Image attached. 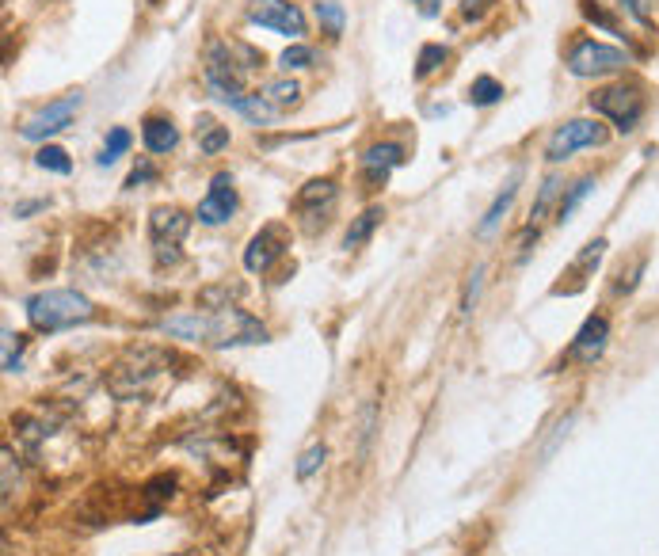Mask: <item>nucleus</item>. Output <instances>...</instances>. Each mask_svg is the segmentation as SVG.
Returning <instances> with one entry per match:
<instances>
[{"label": "nucleus", "instance_id": "f257e3e1", "mask_svg": "<svg viewBox=\"0 0 659 556\" xmlns=\"http://www.w3.org/2000/svg\"><path fill=\"white\" fill-rule=\"evenodd\" d=\"M256 65H263V54H256L252 46L214 39L206 46V65H202L206 92L218 103H229V107L237 111V103L248 96V92H244V80H248V73H252Z\"/></svg>", "mask_w": 659, "mask_h": 556}, {"label": "nucleus", "instance_id": "f03ea898", "mask_svg": "<svg viewBox=\"0 0 659 556\" xmlns=\"http://www.w3.org/2000/svg\"><path fill=\"white\" fill-rule=\"evenodd\" d=\"M172 355L164 347H130L126 355L107 370V389L115 400H138L145 397L153 385L160 381V374L168 370Z\"/></svg>", "mask_w": 659, "mask_h": 556}, {"label": "nucleus", "instance_id": "7ed1b4c3", "mask_svg": "<svg viewBox=\"0 0 659 556\" xmlns=\"http://www.w3.org/2000/svg\"><path fill=\"white\" fill-rule=\"evenodd\" d=\"M96 317V305L77 294V290H42L27 301V320L31 328L50 336V332H65V328H77Z\"/></svg>", "mask_w": 659, "mask_h": 556}, {"label": "nucleus", "instance_id": "20e7f679", "mask_svg": "<svg viewBox=\"0 0 659 556\" xmlns=\"http://www.w3.org/2000/svg\"><path fill=\"white\" fill-rule=\"evenodd\" d=\"M206 343L210 347H244V343H267V328L248 317L237 305L206 309Z\"/></svg>", "mask_w": 659, "mask_h": 556}, {"label": "nucleus", "instance_id": "39448f33", "mask_svg": "<svg viewBox=\"0 0 659 556\" xmlns=\"http://www.w3.org/2000/svg\"><path fill=\"white\" fill-rule=\"evenodd\" d=\"M587 103H591L595 115H606V119L614 122L621 134H633L640 115H644V96H640L637 84H610V88H599Z\"/></svg>", "mask_w": 659, "mask_h": 556}, {"label": "nucleus", "instance_id": "423d86ee", "mask_svg": "<svg viewBox=\"0 0 659 556\" xmlns=\"http://www.w3.org/2000/svg\"><path fill=\"white\" fill-rule=\"evenodd\" d=\"M191 229V214H183L180 206H157L149 214V233L157 244V263H176L180 259V240Z\"/></svg>", "mask_w": 659, "mask_h": 556}, {"label": "nucleus", "instance_id": "0eeeda50", "mask_svg": "<svg viewBox=\"0 0 659 556\" xmlns=\"http://www.w3.org/2000/svg\"><path fill=\"white\" fill-rule=\"evenodd\" d=\"M602 141H606V126H602V122L572 119L553 130V138L545 145V157L553 160V164H560L564 157H572V153H580V149H595Z\"/></svg>", "mask_w": 659, "mask_h": 556}, {"label": "nucleus", "instance_id": "6e6552de", "mask_svg": "<svg viewBox=\"0 0 659 556\" xmlns=\"http://www.w3.org/2000/svg\"><path fill=\"white\" fill-rule=\"evenodd\" d=\"M629 65V54L618 46H606V42L587 39L580 42L572 54H568V69L576 77H606V73H621Z\"/></svg>", "mask_w": 659, "mask_h": 556}, {"label": "nucleus", "instance_id": "1a4fd4ad", "mask_svg": "<svg viewBox=\"0 0 659 556\" xmlns=\"http://www.w3.org/2000/svg\"><path fill=\"white\" fill-rule=\"evenodd\" d=\"M248 20L267 27V31H279L286 39H301L309 31L305 12L290 0H248Z\"/></svg>", "mask_w": 659, "mask_h": 556}, {"label": "nucleus", "instance_id": "9d476101", "mask_svg": "<svg viewBox=\"0 0 659 556\" xmlns=\"http://www.w3.org/2000/svg\"><path fill=\"white\" fill-rule=\"evenodd\" d=\"M80 103H84L80 100V92H69V96H61V100L46 103L42 111H35V115L20 126V138L23 141H46V138H54V134H61L69 122L77 119Z\"/></svg>", "mask_w": 659, "mask_h": 556}, {"label": "nucleus", "instance_id": "9b49d317", "mask_svg": "<svg viewBox=\"0 0 659 556\" xmlns=\"http://www.w3.org/2000/svg\"><path fill=\"white\" fill-rule=\"evenodd\" d=\"M286 248H290V229L279 225V221L263 225L260 233L248 240V248H244V271H252V275L271 271V267L286 256Z\"/></svg>", "mask_w": 659, "mask_h": 556}, {"label": "nucleus", "instance_id": "f8f14e48", "mask_svg": "<svg viewBox=\"0 0 659 556\" xmlns=\"http://www.w3.org/2000/svg\"><path fill=\"white\" fill-rule=\"evenodd\" d=\"M336 195H340L336 179H313V183H305V187L298 191V199H294V214L305 221V229H309V233L317 229V218L324 221L328 214H332Z\"/></svg>", "mask_w": 659, "mask_h": 556}, {"label": "nucleus", "instance_id": "ddd939ff", "mask_svg": "<svg viewBox=\"0 0 659 556\" xmlns=\"http://www.w3.org/2000/svg\"><path fill=\"white\" fill-rule=\"evenodd\" d=\"M233 214H237V187H233V176H229V172H218V176L210 179V191H206V199L199 202L195 218H199L202 225H225Z\"/></svg>", "mask_w": 659, "mask_h": 556}, {"label": "nucleus", "instance_id": "4468645a", "mask_svg": "<svg viewBox=\"0 0 659 556\" xmlns=\"http://www.w3.org/2000/svg\"><path fill=\"white\" fill-rule=\"evenodd\" d=\"M400 164H404V149H400L397 141H378V145H370V149L362 153V176L370 183V191L381 187V183L389 179V172L400 168Z\"/></svg>", "mask_w": 659, "mask_h": 556}, {"label": "nucleus", "instance_id": "2eb2a0df", "mask_svg": "<svg viewBox=\"0 0 659 556\" xmlns=\"http://www.w3.org/2000/svg\"><path fill=\"white\" fill-rule=\"evenodd\" d=\"M606 339H610V320H606V317H591L580 328V336L572 339V347H568V358H572V362H583V366H591V362H595V358H602V351H606Z\"/></svg>", "mask_w": 659, "mask_h": 556}, {"label": "nucleus", "instance_id": "dca6fc26", "mask_svg": "<svg viewBox=\"0 0 659 556\" xmlns=\"http://www.w3.org/2000/svg\"><path fill=\"white\" fill-rule=\"evenodd\" d=\"M141 141H145L149 153H172L180 145V130L168 119H160V115H149L141 122Z\"/></svg>", "mask_w": 659, "mask_h": 556}, {"label": "nucleus", "instance_id": "f3484780", "mask_svg": "<svg viewBox=\"0 0 659 556\" xmlns=\"http://www.w3.org/2000/svg\"><path fill=\"white\" fill-rule=\"evenodd\" d=\"M515 195H519V172H515V176L507 179V187H503L500 195H496V202L488 206V214H484V221H480V225H477V233H480V237H492V233H496V225H500L503 214L511 210V202H515Z\"/></svg>", "mask_w": 659, "mask_h": 556}, {"label": "nucleus", "instance_id": "a211bd4d", "mask_svg": "<svg viewBox=\"0 0 659 556\" xmlns=\"http://www.w3.org/2000/svg\"><path fill=\"white\" fill-rule=\"evenodd\" d=\"M260 96L271 103L275 111H290V107H298V100H301V84H298V80H290V77L267 80Z\"/></svg>", "mask_w": 659, "mask_h": 556}, {"label": "nucleus", "instance_id": "6ab92c4d", "mask_svg": "<svg viewBox=\"0 0 659 556\" xmlns=\"http://www.w3.org/2000/svg\"><path fill=\"white\" fill-rule=\"evenodd\" d=\"M195 138H199V149L206 157H218L221 149H229V126H218L214 119L202 115L199 126H195Z\"/></svg>", "mask_w": 659, "mask_h": 556}, {"label": "nucleus", "instance_id": "aec40b11", "mask_svg": "<svg viewBox=\"0 0 659 556\" xmlns=\"http://www.w3.org/2000/svg\"><path fill=\"white\" fill-rule=\"evenodd\" d=\"M381 218H385V214H381V206H370V210H362L359 218H355V225L347 229V237H343V248L351 252V248L366 244V240H370V233H374V229L381 225Z\"/></svg>", "mask_w": 659, "mask_h": 556}, {"label": "nucleus", "instance_id": "412c9836", "mask_svg": "<svg viewBox=\"0 0 659 556\" xmlns=\"http://www.w3.org/2000/svg\"><path fill=\"white\" fill-rule=\"evenodd\" d=\"M237 111L248 122H256V126H271V122L279 119V111L263 100V96H244V100L237 103Z\"/></svg>", "mask_w": 659, "mask_h": 556}, {"label": "nucleus", "instance_id": "4be33fe9", "mask_svg": "<svg viewBox=\"0 0 659 556\" xmlns=\"http://www.w3.org/2000/svg\"><path fill=\"white\" fill-rule=\"evenodd\" d=\"M560 176H549L545 183H541V191H538V199H534V206H530V229H538V221L549 214V206L557 202V195H560Z\"/></svg>", "mask_w": 659, "mask_h": 556}, {"label": "nucleus", "instance_id": "5701e85b", "mask_svg": "<svg viewBox=\"0 0 659 556\" xmlns=\"http://www.w3.org/2000/svg\"><path fill=\"white\" fill-rule=\"evenodd\" d=\"M35 164H39L42 172H54V176H69L73 172V160L58 145H42L39 153H35Z\"/></svg>", "mask_w": 659, "mask_h": 556}, {"label": "nucleus", "instance_id": "b1692460", "mask_svg": "<svg viewBox=\"0 0 659 556\" xmlns=\"http://www.w3.org/2000/svg\"><path fill=\"white\" fill-rule=\"evenodd\" d=\"M503 100V84L496 77H477L469 84V103L473 107H492Z\"/></svg>", "mask_w": 659, "mask_h": 556}, {"label": "nucleus", "instance_id": "393cba45", "mask_svg": "<svg viewBox=\"0 0 659 556\" xmlns=\"http://www.w3.org/2000/svg\"><path fill=\"white\" fill-rule=\"evenodd\" d=\"M130 130H122V126H115V130H111V134H107V145H103L100 149V157H96V164H100V168H111V164H115V160L122 157V153H126V149H130Z\"/></svg>", "mask_w": 659, "mask_h": 556}, {"label": "nucleus", "instance_id": "a878e982", "mask_svg": "<svg viewBox=\"0 0 659 556\" xmlns=\"http://www.w3.org/2000/svg\"><path fill=\"white\" fill-rule=\"evenodd\" d=\"M446 58H450V54H446L442 42H427V46L420 50V61H416V80H427L435 69H442V61Z\"/></svg>", "mask_w": 659, "mask_h": 556}, {"label": "nucleus", "instance_id": "bb28decb", "mask_svg": "<svg viewBox=\"0 0 659 556\" xmlns=\"http://www.w3.org/2000/svg\"><path fill=\"white\" fill-rule=\"evenodd\" d=\"M591 191H595V179H591V176H583L580 183H576V187H572V191H568V195L560 199V206H557V221H568V218H572V210H576V206H580V202L587 199Z\"/></svg>", "mask_w": 659, "mask_h": 556}, {"label": "nucleus", "instance_id": "cd10ccee", "mask_svg": "<svg viewBox=\"0 0 659 556\" xmlns=\"http://www.w3.org/2000/svg\"><path fill=\"white\" fill-rule=\"evenodd\" d=\"M23 347H27V339L16 336L12 328H4V374H20V358H23Z\"/></svg>", "mask_w": 659, "mask_h": 556}, {"label": "nucleus", "instance_id": "c85d7f7f", "mask_svg": "<svg viewBox=\"0 0 659 556\" xmlns=\"http://www.w3.org/2000/svg\"><path fill=\"white\" fill-rule=\"evenodd\" d=\"M317 20H320V27L332 35V39H340V35H343V8L336 4V0H320V4H317Z\"/></svg>", "mask_w": 659, "mask_h": 556}, {"label": "nucleus", "instance_id": "c756f323", "mask_svg": "<svg viewBox=\"0 0 659 556\" xmlns=\"http://www.w3.org/2000/svg\"><path fill=\"white\" fill-rule=\"evenodd\" d=\"M324 457H328V450H324V446H309V450H305V454L298 457V465H294V477L298 480H309L313 477V473H317L320 465H324Z\"/></svg>", "mask_w": 659, "mask_h": 556}, {"label": "nucleus", "instance_id": "7c9ffc66", "mask_svg": "<svg viewBox=\"0 0 659 556\" xmlns=\"http://www.w3.org/2000/svg\"><path fill=\"white\" fill-rule=\"evenodd\" d=\"M313 61H317V54H313L309 46H286V50H282V58H279V65L290 73V69H309Z\"/></svg>", "mask_w": 659, "mask_h": 556}, {"label": "nucleus", "instance_id": "2f4dec72", "mask_svg": "<svg viewBox=\"0 0 659 556\" xmlns=\"http://www.w3.org/2000/svg\"><path fill=\"white\" fill-rule=\"evenodd\" d=\"M602 252H606V240H591L587 248H583L580 256H576V263H572V271H591V267H599V259H602Z\"/></svg>", "mask_w": 659, "mask_h": 556}, {"label": "nucleus", "instance_id": "473e14b6", "mask_svg": "<svg viewBox=\"0 0 659 556\" xmlns=\"http://www.w3.org/2000/svg\"><path fill=\"white\" fill-rule=\"evenodd\" d=\"M480 282H484V267H473V275H469V282H465V298H461V313L469 317L473 313V305H477V294H480Z\"/></svg>", "mask_w": 659, "mask_h": 556}, {"label": "nucleus", "instance_id": "72a5a7b5", "mask_svg": "<svg viewBox=\"0 0 659 556\" xmlns=\"http://www.w3.org/2000/svg\"><path fill=\"white\" fill-rule=\"evenodd\" d=\"M0 461H4V507H8V503H12V480H20V473H16V457H12L8 446H4Z\"/></svg>", "mask_w": 659, "mask_h": 556}, {"label": "nucleus", "instance_id": "f704fd0d", "mask_svg": "<svg viewBox=\"0 0 659 556\" xmlns=\"http://www.w3.org/2000/svg\"><path fill=\"white\" fill-rule=\"evenodd\" d=\"M149 179H157V168H153V164H149V160H141L138 168H134V172H130V179H126V187H130V191H134V187H141V183H149Z\"/></svg>", "mask_w": 659, "mask_h": 556}, {"label": "nucleus", "instance_id": "c9c22d12", "mask_svg": "<svg viewBox=\"0 0 659 556\" xmlns=\"http://www.w3.org/2000/svg\"><path fill=\"white\" fill-rule=\"evenodd\" d=\"M39 210H46V202H20L12 214H16V218H31V214H39Z\"/></svg>", "mask_w": 659, "mask_h": 556}, {"label": "nucleus", "instance_id": "e433bc0d", "mask_svg": "<svg viewBox=\"0 0 659 556\" xmlns=\"http://www.w3.org/2000/svg\"><path fill=\"white\" fill-rule=\"evenodd\" d=\"M484 4H488V0H461V12L473 20V16H480V12H484Z\"/></svg>", "mask_w": 659, "mask_h": 556}, {"label": "nucleus", "instance_id": "4c0bfd02", "mask_svg": "<svg viewBox=\"0 0 659 556\" xmlns=\"http://www.w3.org/2000/svg\"><path fill=\"white\" fill-rule=\"evenodd\" d=\"M629 4L637 8V12H640V16H644V20H652V0H629Z\"/></svg>", "mask_w": 659, "mask_h": 556}, {"label": "nucleus", "instance_id": "58836bf2", "mask_svg": "<svg viewBox=\"0 0 659 556\" xmlns=\"http://www.w3.org/2000/svg\"><path fill=\"white\" fill-rule=\"evenodd\" d=\"M153 4H160V0H153Z\"/></svg>", "mask_w": 659, "mask_h": 556}]
</instances>
